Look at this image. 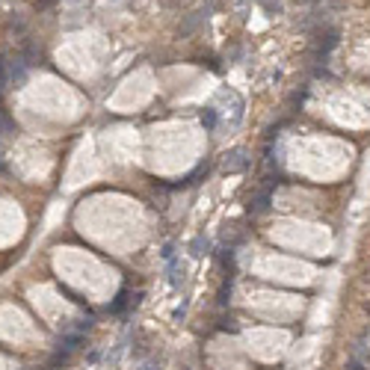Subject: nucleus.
Returning a JSON list of instances; mask_svg holds the SVG:
<instances>
[{"mask_svg":"<svg viewBox=\"0 0 370 370\" xmlns=\"http://www.w3.org/2000/svg\"><path fill=\"white\" fill-rule=\"evenodd\" d=\"M202 121L207 125V128H213V121H217V116H213V110H204V113H202Z\"/></svg>","mask_w":370,"mask_h":370,"instance_id":"nucleus-1","label":"nucleus"},{"mask_svg":"<svg viewBox=\"0 0 370 370\" xmlns=\"http://www.w3.org/2000/svg\"><path fill=\"white\" fill-rule=\"evenodd\" d=\"M53 0H39V6H42V9H45V6H51Z\"/></svg>","mask_w":370,"mask_h":370,"instance_id":"nucleus-2","label":"nucleus"}]
</instances>
